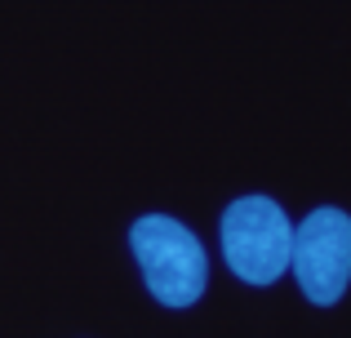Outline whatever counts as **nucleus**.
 Wrapping results in <instances>:
<instances>
[{
    "instance_id": "obj_2",
    "label": "nucleus",
    "mask_w": 351,
    "mask_h": 338,
    "mask_svg": "<svg viewBox=\"0 0 351 338\" xmlns=\"http://www.w3.org/2000/svg\"><path fill=\"white\" fill-rule=\"evenodd\" d=\"M293 223L271 196H240L223 214V258L249 285H271L289 267Z\"/></svg>"
},
{
    "instance_id": "obj_1",
    "label": "nucleus",
    "mask_w": 351,
    "mask_h": 338,
    "mask_svg": "<svg viewBox=\"0 0 351 338\" xmlns=\"http://www.w3.org/2000/svg\"><path fill=\"white\" fill-rule=\"evenodd\" d=\"M129 250L143 267L147 289L165 307H191L209 285V258L200 241L169 214H143L129 227Z\"/></svg>"
},
{
    "instance_id": "obj_3",
    "label": "nucleus",
    "mask_w": 351,
    "mask_h": 338,
    "mask_svg": "<svg viewBox=\"0 0 351 338\" xmlns=\"http://www.w3.org/2000/svg\"><path fill=\"white\" fill-rule=\"evenodd\" d=\"M289 267L298 276L302 294L316 307H334L343 298L347 276H351V218L343 209H334V205L311 209L293 227Z\"/></svg>"
}]
</instances>
